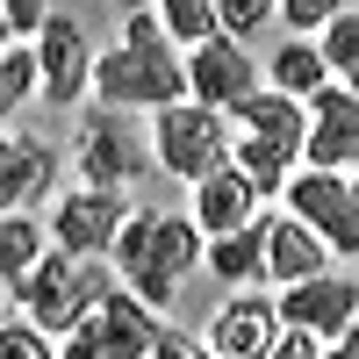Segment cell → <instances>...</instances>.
<instances>
[{"label": "cell", "mask_w": 359, "mask_h": 359, "mask_svg": "<svg viewBox=\"0 0 359 359\" xmlns=\"http://www.w3.org/2000/svg\"><path fill=\"white\" fill-rule=\"evenodd\" d=\"M94 101L115 108V115H137V108L165 115V108H180V101H194V79H187V65L172 57V36H165L158 8L123 22V43L94 65Z\"/></svg>", "instance_id": "6da1fadb"}, {"label": "cell", "mask_w": 359, "mask_h": 359, "mask_svg": "<svg viewBox=\"0 0 359 359\" xmlns=\"http://www.w3.org/2000/svg\"><path fill=\"white\" fill-rule=\"evenodd\" d=\"M115 259H123V280L144 309H172L180 287H187L194 259H208V237L194 216H158V208H137L123 245H115Z\"/></svg>", "instance_id": "7a4b0ae2"}, {"label": "cell", "mask_w": 359, "mask_h": 359, "mask_svg": "<svg viewBox=\"0 0 359 359\" xmlns=\"http://www.w3.org/2000/svg\"><path fill=\"white\" fill-rule=\"evenodd\" d=\"M115 294H123V287H115V273H108L101 259L50 252L36 273H29V280L8 294V302H15V309H29V323H36L43 338H50V331H57V338H79L86 323H94V316L115 302Z\"/></svg>", "instance_id": "3957f363"}, {"label": "cell", "mask_w": 359, "mask_h": 359, "mask_svg": "<svg viewBox=\"0 0 359 359\" xmlns=\"http://www.w3.org/2000/svg\"><path fill=\"white\" fill-rule=\"evenodd\" d=\"M237 130H245L237 137V172L259 187V201L287 194L294 187V158H309V108L266 86L252 108H237Z\"/></svg>", "instance_id": "277c9868"}, {"label": "cell", "mask_w": 359, "mask_h": 359, "mask_svg": "<svg viewBox=\"0 0 359 359\" xmlns=\"http://www.w3.org/2000/svg\"><path fill=\"white\" fill-rule=\"evenodd\" d=\"M151 151H158V172L201 187V180L237 165V137H230V115L201 108V101H180V108H165L151 123Z\"/></svg>", "instance_id": "5b68a950"}, {"label": "cell", "mask_w": 359, "mask_h": 359, "mask_svg": "<svg viewBox=\"0 0 359 359\" xmlns=\"http://www.w3.org/2000/svg\"><path fill=\"white\" fill-rule=\"evenodd\" d=\"M151 165H158V151L137 137L130 115H115V108H86L79 115V180L86 187L123 194V187H144Z\"/></svg>", "instance_id": "8992f818"}, {"label": "cell", "mask_w": 359, "mask_h": 359, "mask_svg": "<svg viewBox=\"0 0 359 359\" xmlns=\"http://www.w3.org/2000/svg\"><path fill=\"white\" fill-rule=\"evenodd\" d=\"M130 194H108V187H86V194H57L50 208V237H57V252H79V259H101L123 245V230H130Z\"/></svg>", "instance_id": "52a82bcc"}, {"label": "cell", "mask_w": 359, "mask_h": 359, "mask_svg": "<svg viewBox=\"0 0 359 359\" xmlns=\"http://www.w3.org/2000/svg\"><path fill=\"white\" fill-rule=\"evenodd\" d=\"M158 338H165V323L123 287V294H115V302L79 331V338H65V352H57V359H151Z\"/></svg>", "instance_id": "ba28073f"}, {"label": "cell", "mask_w": 359, "mask_h": 359, "mask_svg": "<svg viewBox=\"0 0 359 359\" xmlns=\"http://www.w3.org/2000/svg\"><path fill=\"white\" fill-rule=\"evenodd\" d=\"M36 65H43V101L50 108H79V94H94V43H86V29L79 15L57 8L50 29H43V43H36Z\"/></svg>", "instance_id": "9c48e42d"}, {"label": "cell", "mask_w": 359, "mask_h": 359, "mask_svg": "<svg viewBox=\"0 0 359 359\" xmlns=\"http://www.w3.org/2000/svg\"><path fill=\"white\" fill-rule=\"evenodd\" d=\"M187 79H194V101L216 108V115H237V108H252V101L266 94L259 72H252V43H230V36L201 43V50L187 57Z\"/></svg>", "instance_id": "30bf717a"}, {"label": "cell", "mask_w": 359, "mask_h": 359, "mask_svg": "<svg viewBox=\"0 0 359 359\" xmlns=\"http://www.w3.org/2000/svg\"><path fill=\"white\" fill-rule=\"evenodd\" d=\"M287 216H302L331 252H359V201H352V180H338V172H294Z\"/></svg>", "instance_id": "8fae6325"}, {"label": "cell", "mask_w": 359, "mask_h": 359, "mask_svg": "<svg viewBox=\"0 0 359 359\" xmlns=\"http://www.w3.org/2000/svg\"><path fill=\"white\" fill-rule=\"evenodd\" d=\"M280 323L287 331H309L323 345H338L345 331H359V287L345 273H323V280H302L280 294Z\"/></svg>", "instance_id": "7c38bea8"}, {"label": "cell", "mask_w": 359, "mask_h": 359, "mask_svg": "<svg viewBox=\"0 0 359 359\" xmlns=\"http://www.w3.org/2000/svg\"><path fill=\"white\" fill-rule=\"evenodd\" d=\"M280 338H287L280 302H266V294H230L208 323V352H223V359H273Z\"/></svg>", "instance_id": "4fadbf2b"}, {"label": "cell", "mask_w": 359, "mask_h": 359, "mask_svg": "<svg viewBox=\"0 0 359 359\" xmlns=\"http://www.w3.org/2000/svg\"><path fill=\"white\" fill-rule=\"evenodd\" d=\"M359 165V94L323 86L309 101V172H338Z\"/></svg>", "instance_id": "5bb4252c"}, {"label": "cell", "mask_w": 359, "mask_h": 359, "mask_svg": "<svg viewBox=\"0 0 359 359\" xmlns=\"http://www.w3.org/2000/svg\"><path fill=\"white\" fill-rule=\"evenodd\" d=\"M331 273V245L302 223V216H266V280L280 287H302Z\"/></svg>", "instance_id": "9a60e30c"}, {"label": "cell", "mask_w": 359, "mask_h": 359, "mask_svg": "<svg viewBox=\"0 0 359 359\" xmlns=\"http://www.w3.org/2000/svg\"><path fill=\"white\" fill-rule=\"evenodd\" d=\"M50 172H57V151L43 137H8L0 144V201H8V216H29L43 194H50Z\"/></svg>", "instance_id": "2e32d148"}, {"label": "cell", "mask_w": 359, "mask_h": 359, "mask_svg": "<svg viewBox=\"0 0 359 359\" xmlns=\"http://www.w3.org/2000/svg\"><path fill=\"white\" fill-rule=\"evenodd\" d=\"M252 208H259V187H252V180L237 172V165L194 187V223H201V237H208V245H216V237H237V230H252V223H259Z\"/></svg>", "instance_id": "e0dca14e"}, {"label": "cell", "mask_w": 359, "mask_h": 359, "mask_svg": "<svg viewBox=\"0 0 359 359\" xmlns=\"http://www.w3.org/2000/svg\"><path fill=\"white\" fill-rule=\"evenodd\" d=\"M266 72H273V94H287V101H316L323 86H331V65H323V50H316V43H302V36L280 43Z\"/></svg>", "instance_id": "ac0fdd59"}, {"label": "cell", "mask_w": 359, "mask_h": 359, "mask_svg": "<svg viewBox=\"0 0 359 359\" xmlns=\"http://www.w3.org/2000/svg\"><path fill=\"white\" fill-rule=\"evenodd\" d=\"M43 259H50V245H43L36 216H0V280H8V294L36 273Z\"/></svg>", "instance_id": "d6986e66"}, {"label": "cell", "mask_w": 359, "mask_h": 359, "mask_svg": "<svg viewBox=\"0 0 359 359\" xmlns=\"http://www.w3.org/2000/svg\"><path fill=\"white\" fill-rule=\"evenodd\" d=\"M208 273H216V280H230V287L266 280V223L237 230V237H216V245H208Z\"/></svg>", "instance_id": "ffe728a7"}, {"label": "cell", "mask_w": 359, "mask_h": 359, "mask_svg": "<svg viewBox=\"0 0 359 359\" xmlns=\"http://www.w3.org/2000/svg\"><path fill=\"white\" fill-rule=\"evenodd\" d=\"M158 22H165V36L187 43V50H201V43L223 36V8H208V0H165Z\"/></svg>", "instance_id": "44dd1931"}, {"label": "cell", "mask_w": 359, "mask_h": 359, "mask_svg": "<svg viewBox=\"0 0 359 359\" xmlns=\"http://www.w3.org/2000/svg\"><path fill=\"white\" fill-rule=\"evenodd\" d=\"M323 65L345 79V94H359V8H345L331 29H323Z\"/></svg>", "instance_id": "7402d4cb"}, {"label": "cell", "mask_w": 359, "mask_h": 359, "mask_svg": "<svg viewBox=\"0 0 359 359\" xmlns=\"http://www.w3.org/2000/svg\"><path fill=\"white\" fill-rule=\"evenodd\" d=\"M29 94H43V65H36V50H8V57H0V115H15Z\"/></svg>", "instance_id": "603a6c76"}, {"label": "cell", "mask_w": 359, "mask_h": 359, "mask_svg": "<svg viewBox=\"0 0 359 359\" xmlns=\"http://www.w3.org/2000/svg\"><path fill=\"white\" fill-rule=\"evenodd\" d=\"M0 359H57V352H50V338L36 323H8V331H0Z\"/></svg>", "instance_id": "cb8c5ba5"}, {"label": "cell", "mask_w": 359, "mask_h": 359, "mask_svg": "<svg viewBox=\"0 0 359 359\" xmlns=\"http://www.w3.org/2000/svg\"><path fill=\"white\" fill-rule=\"evenodd\" d=\"M50 15H57V8H43V0H8V15H0V22H8V36L22 43V36H43Z\"/></svg>", "instance_id": "d4e9b609"}, {"label": "cell", "mask_w": 359, "mask_h": 359, "mask_svg": "<svg viewBox=\"0 0 359 359\" xmlns=\"http://www.w3.org/2000/svg\"><path fill=\"white\" fill-rule=\"evenodd\" d=\"M266 15H280V8H266V0H230V8H223V36L230 43H252V29Z\"/></svg>", "instance_id": "484cf974"}, {"label": "cell", "mask_w": 359, "mask_h": 359, "mask_svg": "<svg viewBox=\"0 0 359 359\" xmlns=\"http://www.w3.org/2000/svg\"><path fill=\"white\" fill-rule=\"evenodd\" d=\"M345 15V0H287L280 8V22H294V29H331Z\"/></svg>", "instance_id": "4316f807"}, {"label": "cell", "mask_w": 359, "mask_h": 359, "mask_svg": "<svg viewBox=\"0 0 359 359\" xmlns=\"http://www.w3.org/2000/svg\"><path fill=\"white\" fill-rule=\"evenodd\" d=\"M273 359H323V338H309V331H287V338L273 345Z\"/></svg>", "instance_id": "83f0119b"}, {"label": "cell", "mask_w": 359, "mask_h": 359, "mask_svg": "<svg viewBox=\"0 0 359 359\" xmlns=\"http://www.w3.org/2000/svg\"><path fill=\"white\" fill-rule=\"evenodd\" d=\"M151 359H194V345H187V338H180V331H165V338H158V352H151Z\"/></svg>", "instance_id": "f1b7e54d"}, {"label": "cell", "mask_w": 359, "mask_h": 359, "mask_svg": "<svg viewBox=\"0 0 359 359\" xmlns=\"http://www.w3.org/2000/svg\"><path fill=\"white\" fill-rule=\"evenodd\" d=\"M323 359H359V331H345L338 345H323Z\"/></svg>", "instance_id": "f546056e"}, {"label": "cell", "mask_w": 359, "mask_h": 359, "mask_svg": "<svg viewBox=\"0 0 359 359\" xmlns=\"http://www.w3.org/2000/svg\"><path fill=\"white\" fill-rule=\"evenodd\" d=\"M194 359H223V352H194Z\"/></svg>", "instance_id": "4dcf8cb0"}, {"label": "cell", "mask_w": 359, "mask_h": 359, "mask_svg": "<svg viewBox=\"0 0 359 359\" xmlns=\"http://www.w3.org/2000/svg\"><path fill=\"white\" fill-rule=\"evenodd\" d=\"M352 201H359V180H352Z\"/></svg>", "instance_id": "1f68e13d"}]
</instances>
